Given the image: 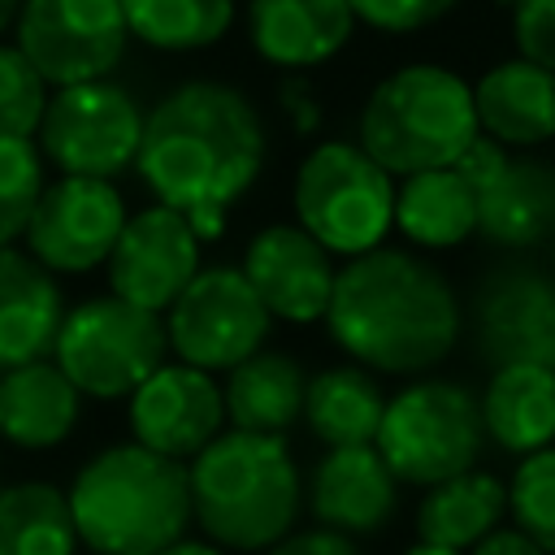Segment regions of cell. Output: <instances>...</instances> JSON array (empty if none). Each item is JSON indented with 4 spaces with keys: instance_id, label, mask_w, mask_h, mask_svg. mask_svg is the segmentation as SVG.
Returning <instances> with one entry per match:
<instances>
[{
    "instance_id": "30",
    "label": "cell",
    "mask_w": 555,
    "mask_h": 555,
    "mask_svg": "<svg viewBox=\"0 0 555 555\" xmlns=\"http://www.w3.org/2000/svg\"><path fill=\"white\" fill-rule=\"evenodd\" d=\"M43 186H48V160L39 143L0 134V247L26 238Z\"/></svg>"
},
{
    "instance_id": "1",
    "label": "cell",
    "mask_w": 555,
    "mask_h": 555,
    "mask_svg": "<svg viewBox=\"0 0 555 555\" xmlns=\"http://www.w3.org/2000/svg\"><path fill=\"white\" fill-rule=\"evenodd\" d=\"M264 160L269 126L256 100L225 78H186L147 108L134 173L156 204L191 221L199 243H217Z\"/></svg>"
},
{
    "instance_id": "33",
    "label": "cell",
    "mask_w": 555,
    "mask_h": 555,
    "mask_svg": "<svg viewBox=\"0 0 555 555\" xmlns=\"http://www.w3.org/2000/svg\"><path fill=\"white\" fill-rule=\"evenodd\" d=\"M356 13V26L403 39V35H421L438 22H447L460 0H347Z\"/></svg>"
},
{
    "instance_id": "31",
    "label": "cell",
    "mask_w": 555,
    "mask_h": 555,
    "mask_svg": "<svg viewBox=\"0 0 555 555\" xmlns=\"http://www.w3.org/2000/svg\"><path fill=\"white\" fill-rule=\"evenodd\" d=\"M507 525L555 555V447L516 460L507 477Z\"/></svg>"
},
{
    "instance_id": "22",
    "label": "cell",
    "mask_w": 555,
    "mask_h": 555,
    "mask_svg": "<svg viewBox=\"0 0 555 555\" xmlns=\"http://www.w3.org/2000/svg\"><path fill=\"white\" fill-rule=\"evenodd\" d=\"M82 421V390L56 369L35 360L0 373V442L13 451H56Z\"/></svg>"
},
{
    "instance_id": "18",
    "label": "cell",
    "mask_w": 555,
    "mask_h": 555,
    "mask_svg": "<svg viewBox=\"0 0 555 555\" xmlns=\"http://www.w3.org/2000/svg\"><path fill=\"white\" fill-rule=\"evenodd\" d=\"M247 48L278 74H312L347 52L356 13L347 0H247Z\"/></svg>"
},
{
    "instance_id": "2",
    "label": "cell",
    "mask_w": 555,
    "mask_h": 555,
    "mask_svg": "<svg viewBox=\"0 0 555 555\" xmlns=\"http://www.w3.org/2000/svg\"><path fill=\"white\" fill-rule=\"evenodd\" d=\"M325 334L343 360L377 377H425L451 360L464 338V299L455 282L421 251L382 243L338 264Z\"/></svg>"
},
{
    "instance_id": "36",
    "label": "cell",
    "mask_w": 555,
    "mask_h": 555,
    "mask_svg": "<svg viewBox=\"0 0 555 555\" xmlns=\"http://www.w3.org/2000/svg\"><path fill=\"white\" fill-rule=\"evenodd\" d=\"M264 555H364V551L347 533H334V529H321V525H299L295 533H286Z\"/></svg>"
},
{
    "instance_id": "14",
    "label": "cell",
    "mask_w": 555,
    "mask_h": 555,
    "mask_svg": "<svg viewBox=\"0 0 555 555\" xmlns=\"http://www.w3.org/2000/svg\"><path fill=\"white\" fill-rule=\"evenodd\" d=\"M199 269L204 243L191 230V221L178 208L152 199L147 208H134L126 217V230L104 264V278L117 299L165 317Z\"/></svg>"
},
{
    "instance_id": "28",
    "label": "cell",
    "mask_w": 555,
    "mask_h": 555,
    "mask_svg": "<svg viewBox=\"0 0 555 555\" xmlns=\"http://www.w3.org/2000/svg\"><path fill=\"white\" fill-rule=\"evenodd\" d=\"M69 499L56 481L26 477L0 486V555H78Z\"/></svg>"
},
{
    "instance_id": "25",
    "label": "cell",
    "mask_w": 555,
    "mask_h": 555,
    "mask_svg": "<svg viewBox=\"0 0 555 555\" xmlns=\"http://www.w3.org/2000/svg\"><path fill=\"white\" fill-rule=\"evenodd\" d=\"M499 525H507V477L481 464L421 490L416 516H412L416 542L464 551V555Z\"/></svg>"
},
{
    "instance_id": "38",
    "label": "cell",
    "mask_w": 555,
    "mask_h": 555,
    "mask_svg": "<svg viewBox=\"0 0 555 555\" xmlns=\"http://www.w3.org/2000/svg\"><path fill=\"white\" fill-rule=\"evenodd\" d=\"M468 555H551L546 546H538L529 533H520L516 525H499L494 533H486Z\"/></svg>"
},
{
    "instance_id": "34",
    "label": "cell",
    "mask_w": 555,
    "mask_h": 555,
    "mask_svg": "<svg viewBox=\"0 0 555 555\" xmlns=\"http://www.w3.org/2000/svg\"><path fill=\"white\" fill-rule=\"evenodd\" d=\"M507 35L516 56L555 74V0H520L507 13Z\"/></svg>"
},
{
    "instance_id": "41",
    "label": "cell",
    "mask_w": 555,
    "mask_h": 555,
    "mask_svg": "<svg viewBox=\"0 0 555 555\" xmlns=\"http://www.w3.org/2000/svg\"><path fill=\"white\" fill-rule=\"evenodd\" d=\"M399 555H464V551H447V546H425V542H412L408 551H399Z\"/></svg>"
},
{
    "instance_id": "40",
    "label": "cell",
    "mask_w": 555,
    "mask_h": 555,
    "mask_svg": "<svg viewBox=\"0 0 555 555\" xmlns=\"http://www.w3.org/2000/svg\"><path fill=\"white\" fill-rule=\"evenodd\" d=\"M17 9H22V0H0V35L17 22Z\"/></svg>"
},
{
    "instance_id": "9",
    "label": "cell",
    "mask_w": 555,
    "mask_h": 555,
    "mask_svg": "<svg viewBox=\"0 0 555 555\" xmlns=\"http://www.w3.org/2000/svg\"><path fill=\"white\" fill-rule=\"evenodd\" d=\"M143 117L147 108L113 78L52 87L35 143L56 173L117 182L139 160Z\"/></svg>"
},
{
    "instance_id": "15",
    "label": "cell",
    "mask_w": 555,
    "mask_h": 555,
    "mask_svg": "<svg viewBox=\"0 0 555 555\" xmlns=\"http://www.w3.org/2000/svg\"><path fill=\"white\" fill-rule=\"evenodd\" d=\"M126 429L139 447L191 464L217 434L230 429L221 377L169 356L126 399Z\"/></svg>"
},
{
    "instance_id": "11",
    "label": "cell",
    "mask_w": 555,
    "mask_h": 555,
    "mask_svg": "<svg viewBox=\"0 0 555 555\" xmlns=\"http://www.w3.org/2000/svg\"><path fill=\"white\" fill-rule=\"evenodd\" d=\"M273 325L278 321L269 317V308L243 278V269L221 260L204 264L165 312L169 356L212 377H225L234 364L269 347Z\"/></svg>"
},
{
    "instance_id": "20",
    "label": "cell",
    "mask_w": 555,
    "mask_h": 555,
    "mask_svg": "<svg viewBox=\"0 0 555 555\" xmlns=\"http://www.w3.org/2000/svg\"><path fill=\"white\" fill-rule=\"evenodd\" d=\"M69 304L56 282L26 247H0V373L35 360H52Z\"/></svg>"
},
{
    "instance_id": "17",
    "label": "cell",
    "mask_w": 555,
    "mask_h": 555,
    "mask_svg": "<svg viewBox=\"0 0 555 555\" xmlns=\"http://www.w3.org/2000/svg\"><path fill=\"white\" fill-rule=\"evenodd\" d=\"M399 494L403 486L373 442L325 447L304 473V512L312 516V525L347 533L356 542L390 529Z\"/></svg>"
},
{
    "instance_id": "35",
    "label": "cell",
    "mask_w": 555,
    "mask_h": 555,
    "mask_svg": "<svg viewBox=\"0 0 555 555\" xmlns=\"http://www.w3.org/2000/svg\"><path fill=\"white\" fill-rule=\"evenodd\" d=\"M278 113H282L286 130L299 134V139L317 134L321 121H325L321 95L312 91V82H308L304 74H282V82H278Z\"/></svg>"
},
{
    "instance_id": "21",
    "label": "cell",
    "mask_w": 555,
    "mask_h": 555,
    "mask_svg": "<svg viewBox=\"0 0 555 555\" xmlns=\"http://www.w3.org/2000/svg\"><path fill=\"white\" fill-rule=\"evenodd\" d=\"M477 238L503 256H529L555 243V160L512 152L507 169L477 195Z\"/></svg>"
},
{
    "instance_id": "43",
    "label": "cell",
    "mask_w": 555,
    "mask_h": 555,
    "mask_svg": "<svg viewBox=\"0 0 555 555\" xmlns=\"http://www.w3.org/2000/svg\"><path fill=\"white\" fill-rule=\"evenodd\" d=\"M551 273H555V243H551Z\"/></svg>"
},
{
    "instance_id": "16",
    "label": "cell",
    "mask_w": 555,
    "mask_h": 555,
    "mask_svg": "<svg viewBox=\"0 0 555 555\" xmlns=\"http://www.w3.org/2000/svg\"><path fill=\"white\" fill-rule=\"evenodd\" d=\"M243 278L278 325H321L338 282V260L295 221H269L243 243Z\"/></svg>"
},
{
    "instance_id": "6",
    "label": "cell",
    "mask_w": 555,
    "mask_h": 555,
    "mask_svg": "<svg viewBox=\"0 0 555 555\" xmlns=\"http://www.w3.org/2000/svg\"><path fill=\"white\" fill-rule=\"evenodd\" d=\"M395 191L399 178L356 139H317L291 178V221L343 264L390 243Z\"/></svg>"
},
{
    "instance_id": "26",
    "label": "cell",
    "mask_w": 555,
    "mask_h": 555,
    "mask_svg": "<svg viewBox=\"0 0 555 555\" xmlns=\"http://www.w3.org/2000/svg\"><path fill=\"white\" fill-rule=\"evenodd\" d=\"M225 395V421L230 429H251V434H291L304 421V395H308V373L295 356L278 347H260L243 364H234L221 377Z\"/></svg>"
},
{
    "instance_id": "37",
    "label": "cell",
    "mask_w": 555,
    "mask_h": 555,
    "mask_svg": "<svg viewBox=\"0 0 555 555\" xmlns=\"http://www.w3.org/2000/svg\"><path fill=\"white\" fill-rule=\"evenodd\" d=\"M507 160H512V152H507L503 143H494L490 134H477V139L468 143V152L455 160V169H460V173H464V182L481 195V191H486V186L507 169Z\"/></svg>"
},
{
    "instance_id": "8",
    "label": "cell",
    "mask_w": 555,
    "mask_h": 555,
    "mask_svg": "<svg viewBox=\"0 0 555 555\" xmlns=\"http://www.w3.org/2000/svg\"><path fill=\"white\" fill-rule=\"evenodd\" d=\"M52 360L82 390V399H100V403L130 399L139 382H147L169 360L165 317L134 308L113 291L87 295L69 304Z\"/></svg>"
},
{
    "instance_id": "19",
    "label": "cell",
    "mask_w": 555,
    "mask_h": 555,
    "mask_svg": "<svg viewBox=\"0 0 555 555\" xmlns=\"http://www.w3.org/2000/svg\"><path fill=\"white\" fill-rule=\"evenodd\" d=\"M473 104L481 134L507 152H538L555 143V74L516 52L473 78Z\"/></svg>"
},
{
    "instance_id": "7",
    "label": "cell",
    "mask_w": 555,
    "mask_h": 555,
    "mask_svg": "<svg viewBox=\"0 0 555 555\" xmlns=\"http://www.w3.org/2000/svg\"><path fill=\"white\" fill-rule=\"evenodd\" d=\"M373 447L399 477V486H438L477 468L486 451L481 399L464 382L425 373L386 395V412Z\"/></svg>"
},
{
    "instance_id": "27",
    "label": "cell",
    "mask_w": 555,
    "mask_h": 555,
    "mask_svg": "<svg viewBox=\"0 0 555 555\" xmlns=\"http://www.w3.org/2000/svg\"><path fill=\"white\" fill-rule=\"evenodd\" d=\"M386 386L377 373L338 360L317 373H308V395H304V429L308 438L325 447H360L377 438L382 412H386Z\"/></svg>"
},
{
    "instance_id": "5",
    "label": "cell",
    "mask_w": 555,
    "mask_h": 555,
    "mask_svg": "<svg viewBox=\"0 0 555 555\" xmlns=\"http://www.w3.org/2000/svg\"><path fill=\"white\" fill-rule=\"evenodd\" d=\"M477 134L473 82L438 61L395 65L356 113V143L395 178L455 165Z\"/></svg>"
},
{
    "instance_id": "42",
    "label": "cell",
    "mask_w": 555,
    "mask_h": 555,
    "mask_svg": "<svg viewBox=\"0 0 555 555\" xmlns=\"http://www.w3.org/2000/svg\"><path fill=\"white\" fill-rule=\"evenodd\" d=\"M494 4H499V9H503V13H512V9H516V4H520V0H494Z\"/></svg>"
},
{
    "instance_id": "12",
    "label": "cell",
    "mask_w": 555,
    "mask_h": 555,
    "mask_svg": "<svg viewBox=\"0 0 555 555\" xmlns=\"http://www.w3.org/2000/svg\"><path fill=\"white\" fill-rule=\"evenodd\" d=\"M13 30L48 87L108 78L130 48L121 0H22Z\"/></svg>"
},
{
    "instance_id": "29",
    "label": "cell",
    "mask_w": 555,
    "mask_h": 555,
    "mask_svg": "<svg viewBox=\"0 0 555 555\" xmlns=\"http://www.w3.org/2000/svg\"><path fill=\"white\" fill-rule=\"evenodd\" d=\"M130 39H139L152 52H204L217 48L234 22L238 0H121Z\"/></svg>"
},
{
    "instance_id": "13",
    "label": "cell",
    "mask_w": 555,
    "mask_h": 555,
    "mask_svg": "<svg viewBox=\"0 0 555 555\" xmlns=\"http://www.w3.org/2000/svg\"><path fill=\"white\" fill-rule=\"evenodd\" d=\"M126 195L108 178L56 173L26 225V251L56 278H82L108 264L126 230Z\"/></svg>"
},
{
    "instance_id": "3",
    "label": "cell",
    "mask_w": 555,
    "mask_h": 555,
    "mask_svg": "<svg viewBox=\"0 0 555 555\" xmlns=\"http://www.w3.org/2000/svg\"><path fill=\"white\" fill-rule=\"evenodd\" d=\"M191 525L230 555H264L304 520V468L286 434L225 429L191 464Z\"/></svg>"
},
{
    "instance_id": "32",
    "label": "cell",
    "mask_w": 555,
    "mask_h": 555,
    "mask_svg": "<svg viewBox=\"0 0 555 555\" xmlns=\"http://www.w3.org/2000/svg\"><path fill=\"white\" fill-rule=\"evenodd\" d=\"M48 100H52V87L26 61V52L17 43H0V134L35 139L48 113Z\"/></svg>"
},
{
    "instance_id": "4",
    "label": "cell",
    "mask_w": 555,
    "mask_h": 555,
    "mask_svg": "<svg viewBox=\"0 0 555 555\" xmlns=\"http://www.w3.org/2000/svg\"><path fill=\"white\" fill-rule=\"evenodd\" d=\"M65 499L91 555H160L191 529L186 464L134 438L91 451L69 477Z\"/></svg>"
},
{
    "instance_id": "24",
    "label": "cell",
    "mask_w": 555,
    "mask_h": 555,
    "mask_svg": "<svg viewBox=\"0 0 555 555\" xmlns=\"http://www.w3.org/2000/svg\"><path fill=\"white\" fill-rule=\"evenodd\" d=\"M486 442L503 455H533L555 447V369L551 364H503L481 386Z\"/></svg>"
},
{
    "instance_id": "39",
    "label": "cell",
    "mask_w": 555,
    "mask_h": 555,
    "mask_svg": "<svg viewBox=\"0 0 555 555\" xmlns=\"http://www.w3.org/2000/svg\"><path fill=\"white\" fill-rule=\"evenodd\" d=\"M160 555H230V551H221V546L208 542V538H191V533H186V538H178L173 546H165Z\"/></svg>"
},
{
    "instance_id": "23",
    "label": "cell",
    "mask_w": 555,
    "mask_h": 555,
    "mask_svg": "<svg viewBox=\"0 0 555 555\" xmlns=\"http://www.w3.org/2000/svg\"><path fill=\"white\" fill-rule=\"evenodd\" d=\"M477 221H481L477 191L464 182V173L455 165L399 178L395 234L403 238V247H412L421 256L460 251L464 243L477 238Z\"/></svg>"
},
{
    "instance_id": "10",
    "label": "cell",
    "mask_w": 555,
    "mask_h": 555,
    "mask_svg": "<svg viewBox=\"0 0 555 555\" xmlns=\"http://www.w3.org/2000/svg\"><path fill=\"white\" fill-rule=\"evenodd\" d=\"M464 334L477 364L555 369V273L529 256H503L464 304Z\"/></svg>"
}]
</instances>
